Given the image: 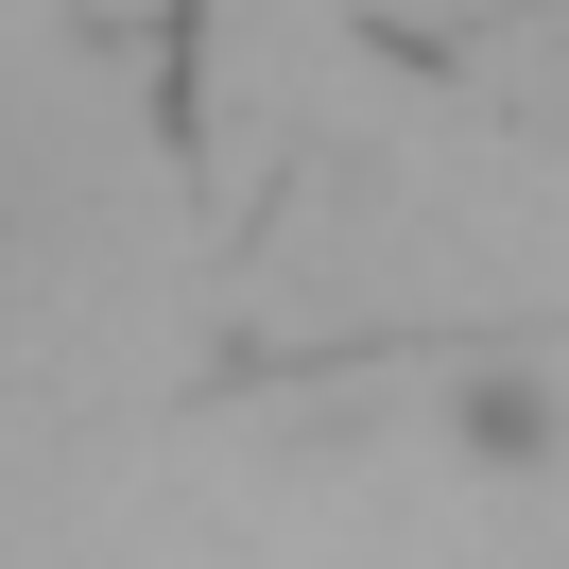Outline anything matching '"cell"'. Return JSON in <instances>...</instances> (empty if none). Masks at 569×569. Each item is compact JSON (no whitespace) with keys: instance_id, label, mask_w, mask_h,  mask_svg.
<instances>
[{"instance_id":"cell-1","label":"cell","mask_w":569,"mask_h":569,"mask_svg":"<svg viewBox=\"0 0 569 569\" xmlns=\"http://www.w3.org/2000/svg\"><path fill=\"white\" fill-rule=\"evenodd\" d=\"M449 431H466V449H483V466H535V449H552V380H535V362H483V380H466L449 397Z\"/></svg>"}]
</instances>
